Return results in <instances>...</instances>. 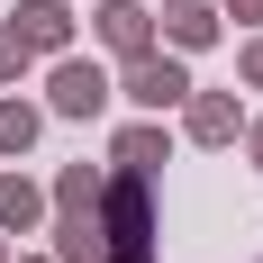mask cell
Returning <instances> with one entry per match:
<instances>
[{"label": "cell", "instance_id": "obj_4", "mask_svg": "<svg viewBox=\"0 0 263 263\" xmlns=\"http://www.w3.org/2000/svg\"><path fill=\"white\" fill-rule=\"evenodd\" d=\"M9 27H18L27 54H73V9H64V0H18Z\"/></svg>", "mask_w": 263, "mask_h": 263}, {"label": "cell", "instance_id": "obj_18", "mask_svg": "<svg viewBox=\"0 0 263 263\" xmlns=\"http://www.w3.org/2000/svg\"><path fill=\"white\" fill-rule=\"evenodd\" d=\"M163 9H182V0H163Z\"/></svg>", "mask_w": 263, "mask_h": 263}, {"label": "cell", "instance_id": "obj_9", "mask_svg": "<svg viewBox=\"0 0 263 263\" xmlns=\"http://www.w3.org/2000/svg\"><path fill=\"white\" fill-rule=\"evenodd\" d=\"M163 46H173V54L218 46V9H209V0H182V9H163Z\"/></svg>", "mask_w": 263, "mask_h": 263}, {"label": "cell", "instance_id": "obj_3", "mask_svg": "<svg viewBox=\"0 0 263 263\" xmlns=\"http://www.w3.org/2000/svg\"><path fill=\"white\" fill-rule=\"evenodd\" d=\"M109 100H118L109 64H91V54H54V73H46V109H54V118H100Z\"/></svg>", "mask_w": 263, "mask_h": 263}, {"label": "cell", "instance_id": "obj_7", "mask_svg": "<svg viewBox=\"0 0 263 263\" xmlns=\"http://www.w3.org/2000/svg\"><path fill=\"white\" fill-rule=\"evenodd\" d=\"M54 263H109L100 209H64V218H54Z\"/></svg>", "mask_w": 263, "mask_h": 263}, {"label": "cell", "instance_id": "obj_12", "mask_svg": "<svg viewBox=\"0 0 263 263\" xmlns=\"http://www.w3.org/2000/svg\"><path fill=\"white\" fill-rule=\"evenodd\" d=\"M100 182H109V173H91V163H64V173H54V209H100Z\"/></svg>", "mask_w": 263, "mask_h": 263}, {"label": "cell", "instance_id": "obj_15", "mask_svg": "<svg viewBox=\"0 0 263 263\" xmlns=\"http://www.w3.org/2000/svg\"><path fill=\"white\" fill-rule=\"evenodd\" d=\"M227 18H245V27H263V0H227Z\"/></svg>", "mask_w": 263, "mask_h": 263}, {"label": "cell", "instance_id": "obj_2", "mask_svg": "<svg viewBox=\"0 0 263 263\" xmlns=\"http://www.w3.org/2000/svg\"><path fill=\"white\" fill-rule=\"evenodd\" d=\"M191 91H200V82H191V64H182V54H155V46H145V54H127V73H118V100H136L145 118L182 109Z\"/></svg>", "mask_w": 263, "mask_h": 263}, {"label": "cell", "instance_id": "obj_16", "mask_svg": "<svg viewBox=\"0 0 263 263\" xmlns=\"http://www.w3.org/2000/svg\"><path fill=\"white\" fill-rule=\"evenodd\" d=\"M245 155H254V173H263V118H245Z\"/></svg>", "mask_w": 263, "mask_h": 263}, {"label": "cell", "instance_id": "obj_14", "mask_svg": "<svg viewBox=\"0 0 263 263\" xmlns=\"http://www.w3.org/2000/svg\"><path fill=\"white\" fill-rule=\"evenodd\" d=\"M236 82H245V91H263V36H245V54H236Z\"/></svg>", "mask_w": 263, "mask_h": 263}, {"label": "cell", "instance_id": "obj_10", "mask_svg": "<svg viewBox=\"0 0 263 263\" xmlns=\"http://www.w3.org/2000/svg\"><path fill=\"white\" fill-rule=\"evenodd\" d=\"M109 155H118V173H145V182H155V163H163V118L118 127V145H109Z\"/></svg>", "mask_w": 263, "mask_h": 263}, {"label": "cell", "instance_id": "obj_11", "mask_svg": "<svg viewBox=\"0 0 263 263\" xmlns=\"http://www.w3.org/2000/svg\"><path fill=\"white\" fill-rule=\"evenodd\" d=\"M36 127H46V109H36V100H0V155H27Z\"/></svg>", "mask_w": 263, "mask_h": 263}, {"label": "cell", "instance_id": "obj_17", "mask_svg": "<svg viewBox=\"0 0 263 263\" xmlns=\"http://www.w3.org/2000/svg\"><path fill=\"white\" fill-rule=\"evenodd\" d=\"M9 263H46V254H9Z\"/></svg>", "mask_w": 263, "mask_h": 263}, {"label": "cell", "instance_id": "obj_1", "mask_svg": "<svg viewBox=\"0 0 263 263\" xmlns=\"http://www.w3.org/2000/svg\"><path fill=\"white\" fill-rule=\"evenodd\" d=\"M100 236H109V263H145V236H155V191H145V173H109L100 182Z\"/></svg>", "mask_w": 263, "mask_h": 263}, {"label": "cell", "instance_id": "obj_19", "mask_svg": "<svg viewBox=\"0 0 263 263\" xmlns=\"http://www.w3.org/2000/svg\"><path fill=\"white\" fill-rule=\"evenodd\" d=\"M0 263H9V254H0Z\"/></svg>", "mask_w": 263, "mask_h": 263}, {"label": "cell", "instance_id": "obj_6", "mask_svg": "<svg viewBox=\"0 0 263 263\" xmlns=\"http://www.w3.org/2000/svg\"><path fill=\"white\" fill-rule=\"evenodd\" d=\"M91 27H100L109 54H145V46H155V9H145V0H100Z\"/></svg>", "mask_w": 263, "mask_h": 263}, {"label": "cell", "instance_id": "obj_8", "mask_svg": "<svg viewBox=\"0 0 263 263\" xmlns=\"http://www.w3.org/2000/svg\"><path fill=\"white\" fill-rule=\"evenodd\" d=\"M46 227V191L27 173H0V236H36Z\"/></svg>", "mask_w": 263, "mask_h": 263}, {"label": "cell", "instance_id": "obj_5", "mask_svg": "<svg viewBox=\"0 0 263 263\" xmlns=\"http://www.w3.org/2000/svg\"><path fill=\"white\" fill-rule=\"evenodd\" d=\"M236 127H245L236 91H191V100H182V136H191V145H236Z\"/></svg>", "mask_w": 263, "mask_h": 263}, {"label": "cell", "instance_id": "obj_13", "mask_svg": "<svg viewBox=\"0 0 263 263\" xmlns=\"http://www.w3.org/2000/svg\"><path fill=\"white\" fill-rule=\"evenodd\" d=\"M27 73V46H18V27H0V82H18Z\"/></svg>", "mask_w": 263, "mask_h": 263}]
</instances>
